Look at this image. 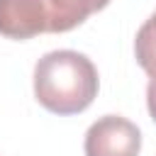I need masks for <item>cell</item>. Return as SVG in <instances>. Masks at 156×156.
I'll return each mask as SVG.
<instances>
[{"label":"cell","mask_w":156,"mask_h":156,"mask_svg":"<svg viewBox=\"0 0 156 156\" xmlns=\"http://www.w3.org/2000/svg\"><path fill=\"white\" fill-rule=\"evenodd\" d=\"M100 88L95 63L73 49L44 54L34 66V98L54 115H78Z\"/></svg>","instance_id":"cell-1"},{"label":"cell","mask_w":156,"mask_h":156,"mask_svg":"<svg viewBox=\"0 0 156 156\" xmlns=\"http://www.w3.org/2000/svg\"><path fill=\"white\" fill-rule=\"evenodd\" d=\"M110 0H0V34L7 39H32L44 32H71Z\"/></svg>","instance_id":"cell-2"},{"label":"cell","mask_w":156,"mask_h":156,"mask_svg":"<svg viewBox=\"0 0 156 156\" xmlns=\"http://www.w3.org/2000/svg\"><path fill=\"white\" fill-rule=\"evenodd\" d=\"M83 151L85 156H139L141 132L127 117L105 115L88 127Z\"/></svg>","instance_id":"cell-3"},{"label":"cell","mask_w":156,"mask_h":156,"mask_svg":"<svg viewBox=\"0 0 156 156\" xmlns=\"http://www.w3.org/2000/svg\"><path fill=\"white\" fill-rule=\"evenodd\" d=\"M134 56L136 63L154 78L156 76V12L139 27L134 39Z\"/></svg>","instance_id":"cell-4"},{"label":"cell","mask_w":156,"mask_h":156,"mask_svg":"<svg viewBox=\"0 0 156 156\" xmlns=\"http://www.w3.org/2000/svg\"><path fill=\"white\" fill-rule=\"evenodd\" d=\"M146 107H149V115H151V119L156 122V76L149 80V85H146Z\"/></svg>","instance_id":"cell-5"}]
</instances>
